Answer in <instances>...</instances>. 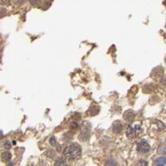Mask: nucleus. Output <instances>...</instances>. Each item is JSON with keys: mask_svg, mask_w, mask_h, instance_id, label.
<instances>
[{"mask_svg": "<svg viewBox=\"0 0 166 166\" xmlns=\"http://www.w3.org/2000/svg\"><path fill=\"white\" fill-rule=\"evenodd\" d=\"M82 154V148L77 143H72L65 148L63 155L68 160H76L80 157Z\"/></svg>", "mask_w": 166, "mask_h": 166, "instance_id": "nucleus-1", "label": "nucleus"}, {"mask_svg": "<svg viewBox=\"0 0 166 166\" xmlns=\"http://www.w3.org/2000/svg\"><path fill=\"white\" fill-rule=\"evenodd\" d=\"M150 150V146L149 143L145 140H141L139 141L137 145V150L138 152L141 154H146L148 153Z\"/></svg>", "mask_w": 166, "mask_h": 166, "instance_id": "nucleus-2", "label": "nucleus"}, {"mask_svg": "<svg viewBox=\"0 0 166 166\" xmlns=\"http://www.w3.org/2000/svg\"><path fill=\"white\" fill-rule=\"evenodd\" d=\"M140 127L139 126H135L134 127H130L126 131L127 137L129 138V139H134L139 134V133H140Z\"/></svg>", "mask_w": 166, "mask_h": 166, "instance_id": "nucleus-3", "label": "nucleus"}, {"mask_svg": "<svg viewBox=\"0 0 166 166\" xmlns=\"http://www.w3.org/2000/svg\"><path fill=\"white\" fill-rule=\"evenodd\" d=\"M123 117H124L125 121L127 122H132L135 118V114L133 111L131 110H128L124 113L123 115Z\"/></svg>", "mask_w": 166, "mask_h": 166, "instance_id": "nucleus-4", "label": "nucleus"}, {"mask_svg": "<svg viewBox=\"0 0 166 166\" xmlns=\"http://www.w3.org/2000/svg\"><path fill=\"white\" fill-rule=\"evenodd\" d=\"M112 130L116 134H120L121 133L122 130H123V125L120 121H116L113 122V125H112Z\"/></svg>", "mask_w": 166, "mask_h": 166, "instance_id": "nucleus-5", "label": "nucleus"}, {"mask_svg": "<svg viewBox=\"0 0 166 166\" xmlns=\"http://www.w3.org/2000/svg\"><path fill=\"white\" fill-rule=\"evenodd\" d=\"M11 157H12V155H11V154L9 153V152L5 151V152H3V153L2 154V160H3V161L10 160Z\"/></svg>", "mask_w": 166, "mask_h": 166, "instance_id": "nucleus-6", "label": "nucleus"}, {"mask_svg": "<svg viewBox=\"0 0 166 166\" xmlns=\"http://www.w3.org/2000/svg\"><path fill=\"white\" fill-rule=\"evenodd\" d=\"M55 166H67V164L62 159H57L55 161Z\"/></svg>", "mask_w": 166, "mask_h": 166, "instance_id": "nucleus-7", "label": "nucleus"}, {"mask_svg": "<svg viewBox=\"0 0 166 166\" xmlns=\"http://www.w3.org/2000/svg\"><path fill=\"white\" fill-rule=\"evenodd\" d=\"M157 166H164L166 164V158L164 157H161V158L158 159L156 161Z\"/></svg>", "mask_w": 166, "mask_h": 166, "instance_id": "nucleus-8", "label": "nucleus"}, {"mask_svg": "<svg viewBox=\"0 0 166 166\" xmlns=\"http://www.w3.org/2000/svg\"><path fill=\"white\" fill-rule=\"evenodd\" d=\"M50 144L52 145H56V144H57V140H56V138L54 136H53L50 139Z\"/></svg>", "mask_w": 166, "mask_h": 166, "instance_id": "nucleus-9", "label": "nucleus"}, {"mask_svg": "<svg viewBox=\"0 0 166 166\" xmlns=\"http://www.w3.org/2000/svg\"><path fill=\"white\" fill-rule=\"evenodd\" d=\"M106 166H117V165H116V164L115 163V162H113V161L109 160L107 161V163H106Z\"/></svg>", "mask_w": 166, "mask_h": 166, "instance_id": "nucleus-10", "label": "nucleus"}, {"mask_svg": "<svg viewBox=\"0 0 166 166\" xmlns=\"http://www.w3.org/2000/svg\"><path fill=\"white\" fill-rule=\"evenodd\" d=\"M78 127V124H77V122H71V129H76Z\"/></svg>", "mask_w": 166, "mask_h": 166, "instance_id": "nucleus-11", "label": "nucleus"}, {"mask_svg": "<svg viewBox=\"0 0 166 166\" xmlns=\"http://www.w3.org/2000/svg\"><path fill=\"white\" fill-rule=\"evenodd\" d=\"M4 145H5V147L7 148L8 147V149H9V148H10V144H9V142H8V141H7V142H5V144H4Z\"/></svg>", "mask_w": 166, "mask_h": 166, "instance_id": "nucleus-12", "label": "nucleus"}]
</instances>
